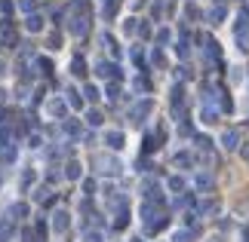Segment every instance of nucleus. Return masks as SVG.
<instances>
[{
  "label": "nucleus",
  "mask_w": 249,
  "mask_h": 242,
  "mask_svg": "<svg viewBox=\"0 0 249 242\" xmlns=\"http://www.w3.org/2000/svg\"><path fill=\"white\" fill-rule=\"evenodd\" d=\"M92 162L99 166V172H102V175H117V172H120V162L114 160V157H95Z\"/></svg>",
  "instance_id": "nucleus-1"
},
{
  "label": "nucleus",
  "mask_w": 249,
  "mask_h": 242,
  "mask_svg": "<svg viewBox=\"0 0 249 242\" xmlns=\"http://www.w3.org/2000/svg\"><path fill=\"white\" fill-rule=\"evenodd\" d=\"M151 108H154V101H151V98H145V101H139L136 108H132V113H129V117H132V123H142V120H145L148 113H151Z\"/></svg>",
  "instance_id": "nucleus-2"
},
{
  "label": "nucleus",
  "mask_w": 249,
  "mask_h": 242,
  "mask_svg": "<svg viewBox=\"0 0 249 242\" xmlns=\"http://www.w3.org/2000/svg\"><path fill=\"white\" fill-rule=\"evenodd\" d=\"M95 74L105 77V80H111V77H117V80H120V67L114 65V62H99V65H95Z\"/></svg>",
  "instance_id": "nucleus-3"
},
{
  "label": "nucleus",
  "mask_w": 249,
  "mask_h": 242,
  "mask_svg": "<svg viewBox=\"0 0 249 242\" xmlns=\"http://www.w3.org/2000/svg\"><path fill=\"white\" fill-rule=\"evenodd\" d=\"M222 144H225L228 150H237V147H240V135H237V129H228L222 135Z\"/></svg>",
  "instance_id": "nucleus-4"
},
{
  "label": "nucleus",
  "mask_w": 249,
  "mask_h": 242,
  "mask_svg": "<svg viewBox=\"0 0 249 242\" xmlns=\"http://www.w3.org/2000/svg\"><path fill=\"white\" fill-rule=\"evenodd\" d=\"M105 141H108L111 150H120V147H123V135H120V132H108V135H105Z\"/></svg>",
  "instance_id": "nucleus-5"
},
{
  "label": "nucleus",
  "mask_w": 249,
  "mask_h": 242,
  "mask_svg": "<svg viewBox=\"0 0 249 242\" xmlns=\"http://www.w3.org/2000/svg\"><path fill=\"white\" fill-rule=\"evenodd\" d=\"M53 227L59 230V233H65V230H68V215H65V211H55V218H53Z\"/></svg>",
  "instance_id": "nucleus-6"
},
{
  "label": "nucleus",
  "mask_w": 249,
  "mask_h": 242,
  "mask_svg": "<svg viewBox=\"0 0 249 242\" xmlns=\"http://www.w3.org/2000/svg\"><path fill=\"white\" fill-rule=\"evenodd\" d=\"M71 34H86V16H77V18H74V22H71Z\"/></svg>",
  "instance_id": "nucleus-7"
},
{
  "label": "nucleus",
  "mask_w": 249,
  "mask_h": 242,
  "mask_svg": "<svg viewBox=\"0 0 249 242\" xmlns=\"http://www.w3.org/2000/svg\"><path fill=\"white\" fill-rule=\"evenodd\" d=\"M194 181H197V187H200V190H209V187L215 184V181H213V175H197Z\"/></svg>",
  "instance_id": "nucleus-8"
},
{
  "label": "nucleus",
  "mask_w": 249,
  "mask_h": 242,
  "mask_svg": "<svg viewBox=\"0 0 249 242\" xmlns=\"http://www.w3.org/2000/svg\"><path fill=\"white\" fill-rule=\"evenodd\" d=\"M194 239V233H191V230H178L176 236H172V242H191Z\"/></svg>",
  "instance_id": "nucleus-9"
},
{
  "label": "nucleus",
  "mask_w": 249,
  "mask_h": 242,
  "mask_svg": "<svg viewBox=\"0 0 249 242\" xmlns=\"http://www.w3.org/2000/svg\"><path fill=\"white\" fill-rule=\"evenodd\" d=\"M28 31H40V28H43V22H40V18H37V16H31V18H28Z\"/></svg>",
  "instance_id": "nucleus-10"
},
{
  "label": "nucleus",
  "mask_w": 249,
  "mask_h": 242,
  "mask_svg": "<svg viewBox=\"0 0 249 242\" xmlns=\"http://www.w3.org/2000/svg\"><path fill=\"white\" fill-rule=\"evenodd\" d=\"M222 18H225V9H222V6L209 13V22H213V25H218V22H222Z\"/></svg>",
  "instance_id": "nucleus-11"
},
{
  "label": "nucleus",
  "mask_w": 249,
  "mask_h": 242,
  "mask_svg": "<svg viewBox=\"0 0 249 242\" xmlns=\"http://www.w3.org/2000/svg\"><path fill=\"white\" fill-rule=\"evenodd\" d=\"M71 71L77 74V77H80V74H86V65H83V59H74V62H71Z\"/></svg>",
  "instance_id": "nucleus-12"
},
{
  "label": "nucleus",
  "mask_w": 249,
  "mask_h": 242,
  "mask_svg": "<svg viewBox=\"0 0 249 242\" xmlns=\"http://www.w3.org/2000/svg\"><path fill=\"white\" fill-rule=\"evenodd\" d=\"M191 153H176V166H191Z\"/></svg>",
  "instance_id": "nucleus-13"
},
{
  "label": "nucleus",
  "mask_w": 249,
  "mask_h": 242,
  "mask_svg": "<svg viewBox=\"0 0 249 242\" xmlns=\"http://www.w3.org/2000/svg\"><path fill=\"white\" fill-rule=\"evenodd\" d=\"M203 120H206V123H215V120H218V111H213V108H203Z\"/></svg>",
  "instance_id": "nucleus-14"
},
{
  "label": "nucleus",
  "mask_w": 249,
  "mask_h": 242,
  "mask_svg": "<svg viewBox=\"0 0 249 242\" xmlns=\"http://www.w3.org/2000/svg\"><path fill=\"white\" fill-rule=\"evenodd\" d=\"M65 175H68L71 181H74V178H80V166H77V162H71V166H68V172H65Z\"/></svg>",
  "instance_id": "nucleus-15"
},
{
  "label": "nucleus",
  "mask_w": 249,
  "mask_h": 242,
  "mask_svg": "<svg viewBox=\"0 0 249 242\" xmlns=\"http://www.w3.org/2000/svg\"><path fill=\"white\" fill-rule=\"evenodd\" d=\"M50 113H55V117H59V113H65V104H62V101H50Z\"/></svg>",
  "instance_id": "nucleus-16"
},
{
  "label": "nucleus",
  "mask_w": 249,
  "mask_h": 242,
  "mask_svg": "<svg viewBox=\"0 0 249 242\" xmlns=\"http://www.w3.org/2000/svg\"><path fill=\"white\" fill-rule=\"evenodd\" d=\"M86 120H89L92 126H99V123H102V113H99V111H89V113H86Z\"/></svg>",
  "instance_id": "nucleus-17"
},
{
  "label": "nucleus",
  "mask_w": 249,
  "mask_h": 242,
  "mask_svg": "<svg viewBox=\"0 0 249 242\" xmlns=\"http://www.w3.org/2000/svg\"><path fill=\"white\" fill-rule=\"evenodd\" d=\"M181 187H185V181H181V178H169V190H181Z\"/></svg>",
  "instance_id": "nucleus-18"
},
{
  "label": "nucleus",
  "mask_w": 249,
  "mask_h": 242,
  "mask_svg": "<svg viewBox=\"0 0 249 242\" xmlns=\"http://www.w3.org/2000/svg\"><path fill=\"white\" fill-rule=\"evenodd\" d=\"M86 98L95 101V98H99V89H95V86H86Z\"/></svg>",
  "instance_id": "nucleus-19"
},
{
  "label": "nucleus",
  "mask_w": 249,
  "mask_h": 242,
  "mask_svg": "<svg viewBox=\"0 0 249 242\" xmlns=\"http://www.w3.org/2000/svg\"><path fill=\"white\" fill-rule=\"evenodd\" d=\"M139 34H142V37H151V25L142 22V25H139Z\"/></svg>",
  "instance_id": "nucleus-20"
},
{
  "label": "nucleus",
  "mask_w": 249,
  "mask_h": 242,
  "mask_svg": "<svg viewBox=\"0 0 249 242\" xmlns=\"http://www.w3.org/2000/svg\"><path fill=\"white\" fill-rule=\"evenodd\" d=\"M68 101L74 104V108H80V98H77V92H68Z\"/></svg>",
  "instance_id": "nucleus-21"
},
{
  "label": "nucleus",
  "mask_w": 249,
  "mask_h": 242,
  "mask_svg": "<svg viewBox=\"0 0 249 242\" xmlns=\"http://www.w3.org/2000/svg\"><path fill=\"white\" fill-rule=\"evenodd\" d=\"M6 141H9V132L0 129V147H6Z\"/></svg>",
  "instance_id": "nucleus-22"
},
{
  "label": "nucleus",
  "mask_w": 249,
  "mask_h": 242,
  "mask_svg": "<svg viewBox=\"0 0 249 242\" xmlns=\"http://www.w3.org/2000/svg\"><path fill=\"white\" fill-rule=\"evenodd\" d=\"M86 242H102V236L99 233H86Z\"/></svg>",
  "instance_id": "nucleus-23"
},
{
  "label": "nucleus",
  "mask_w": 249,
  "mask_h": 242,
  "mask_svg": "<svg viewBox=\"0 0 249 242\" xmlns=\"http://www.w3.org/2000/svg\"><path fill=\"white\" fill-rule=\"evenodd\" d=\"M209 242H222V239H209Z\"/></svg>",
  "instance_id": "nucleus-24"
},
{
  "label": "nucleus",
  "mask_w": 249,
  "mask_h": 242,
  "mask_svg": "<svg viewBox=\"0 0 249 242\" xmlns=\"http://www.w3.org/2000/svg\"><path fill=\"white\" fill-rule=\"evenodd\" d=\"M132 242H142V239H132Z\"/></svg>",
  "instance_id": "nucleus-25"
},
{
  "label": "nucleus",
  "mask_w": 249,
  "mask_h": 242,
  "mask_svg": "<svg viewBox=\"0 0 249 242\" xmlns=\"http://www.w3.org/2000/svg\"><path fill=\"white\" fill-rule=\"evenodd\" d=\"M246 160H249V150H246Z\"/></svg>",
  "instance_id": "nucleus-26"
}]
</instances>
